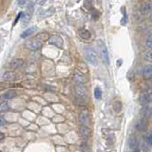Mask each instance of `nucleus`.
<instances>
[{
    "mask_svg": "<svg viewBox=\"0 0 152 152\" xmlns=\"http://www.w3.org/2000/svg\"><path fill=\"white\" fill-rule=\"evenodd\" d=\"M98 50H99V53H100V57H101V60L103 63L108 66L109 65V56H108V51L106 45L103 41H99L98 42Z\"/></svg>",
    "mask_w": 152,
    "mask_h": 152,
    "instance_id": "nucleus-1",
    "label": "nucleus"
},
{
    "mask_svg": "<svg viewBox=\"0 0 152 152\" xmlns=\"http://www.w3.org/2000/svg\"><path fill=\"white\" fill-rule=\"evenodd\" d=\"M85 57L87 61L90 65L92 66H97L98 65V57L96 52H95L92 49H85L84 50Z\"/></svg>",
    "mask_w": 152,
    "mask_h": 152,
    "instance_id": "nucleus-2",
    "label": "nucleus"
},
{
    "mask_svg": "<svg viewBox=\"0 0 152 152\" xmlns=\"http://www.w3.org/2000/svg\"><path fill=\"white\" fill-rule=\"evenodd\" d=\"M42 45H43L42 43L40 41H38L36 38H33V39H30V40L26 41V43H25V46L28 48V50H36L39 49V48Z\"/></svg>",
    "mask_w": 152,
    "mask_h": 152,
    "instance_id": "nucleus-3",
    "label": "nucleus"
},
{
    "mask_svg": "<svg viewBox=\"0 0 152 152\" xmlns=\"http://www.w3.org/2000/svg\"><path fill=\"white\" fill-rule=\"evenodd\" d=\"M49 42H50V44L53 45L57 48H63V45H64V41L62 39V37L58 35H52L49 37Z\"/></svg>",
    "mask_w": 152,
    "mask_h": 152,
    "instance_id": "nucleus-4",
    "label": "nucleus"
},
{
    "mask_svg": "<svg viewBox=\"0 0 152 152\" xmlns=\"http://www.w3.org/2000/svg\"><path fill=\"white\" fill-rule=\"evenodd\" d=\"M75 92L76 95L80 98H85L87 96V89L83 86V84H77L75 86Z\"/></svg>",
    "mask_w": 152,
    "mask_h": 152,
    "instance_id": "nucleus-5",
    "label": "nucleus"
},
{
    "mask_svg": "<svg viewBox=\"0 0 152 152\" xmlns=\"http://www.w3.org/2000/svg\"><path fill=\"white\" fill-rule=\"evenodd\" d=\"M147 127V122H146V118L142 117L139 121L137 122L136 124V128L139 131H145Z\"/></svg>",
    "mask_w": 152,
    "mask_h": 152,
    "instance_id": "nucleus-6",
    "label": "nucleus"
},
{
    "mask_svg": "<svg viewBox=\"0 0 152 152\" xmlns=\"http://www.w3.org/2000/svg\"><path fill=\"white\" fill-rule=\"evenodd\" d=\"M139 102L142 106H146L151 102V94L150 93H142L139 97Z\"/></svg>",
    "mask_w": 152,
    "mask_h": 152,
    "instance_id": "nucleus-7",
    "label": "nucleus"
},
{
    "mask_svg": "<svg viewBox=\"0 0 152 152\" xmlns=\"http://www.w3.org/2000/svg\"><path fill=\"white\" fill-rule=\"evenodd\" d=\"M141 11H142V12L144 15L150 14V12H151V3L150 2H144L142 4Z\"/></svg>",
    "mask_w": 152,
    "mask_h": 152,
    "instance_id": "nucleus-8",
    "label": "nucleus"
},
{
    "mask_svg": "<svg viewBox=\"0 0 152 152\" xmlns=\"http://www.w3.org/2000/svg\"><path fill=\"white\" fill-rule=\"evenodd\" d=\"M24 64V60L20 59V58H16V59H13L11 62V68L12 69H20L21 66Z\"/></svg>",
    "mask_w": 152,
    "mask_h": 152,
    "instance_id": "nucleus-9",
    "label": "nucleus"
},
{
    "mask_svg": "<svg viewBox=\"0 0 152 152\" xmlns=\"http://www.w3.org/2000/svg\"><path fill=\"white\" fill-rule=\"evenodd\" d=\"M142 76L145 80H149L152 77V68L151 66H147L144 69V72H142Z\"/></svg>",
    "mask_w": 152,
    "mask_h": 152,
    "instance_id": "nucleus-10",
    "label": "nucleus"
},
{
    "mask_svg": "<svg viewBox=\"0 0 152 152\" xmlns=\"http://www.w3.org/2000/svg\"><path fill=\"white\" fill-rule=\"evenodd\" d=\"M16 78V74L12 72V71H7L6 73L3 74V77L2 79L4 81H12V80H14Z\"/></svg>",
    "mask_w": 152,
    "mask_h": 152,
    "instance_id": "nucleus-11",
    "label": "nucleus"
},
{
    "mask_svg": "<svg viewBox=\"0 0 152 152\" xmlns=\"http://www.w3.org/2000/svg\"><path fill=\"white\" fill-rule=\"evenodd\" d=\"M140 113H141L142 117L149 118V117L151 116V108L148 107H146V106H145V107H142V108L141 109Z\"/></svg>",
    "mask_w": 152,
    "mask_h": 152,
    "instance_id": "nucleus-12",
    "label": "nucleus"
},
{
    "mask_svg": "<svg viewBox=\"0 0 152 152\" xmlns=\"http://www.w3.org/2000/svg\"><path fill=\"white\" fill-rule=\"evenodd\" d=\"M16 92L14 91V90H8L7 92H5L3 95H2V98L5 99V100H11L14 97H16Z\"/></svg>",
    "mask_w": 152,
    "mask_h": 152,
    "instance_id": "nucleus-13",
    "label": "nucleus"
},
{
    "mask_svg": "<svg viewBox=\"0 0 152 152\" xmlns=\"http://www.w3.org/2000/svg\"><path fill=\"white\" fill-rule=\"evenodd\" d=\"M36 30H37V28H36V27L28 28H27V30L22 33V34H21V37H22V38H27V37H28V36H31L33 32L36 31Z\"/></svg>",
    "mask_w": 152,
    "mask_h": 152,
    "instance_id": "nucleus-14",
    "label": "nucleus"
},
{
    "mask_svg": "<svg viewBox=\"0 0 152 152\" xmlns=\"http://www.w3.org/2000/svg\"><path fill=\"white\" fill-rule=\"evenodd\" d=\"M35 38L43 44L45 41H47L48 39H49V34H48L47 32H41V33H39V34H37L35 36Z\"/></svg>",
    "mask_w": 152,
    "mask_h": 152,
    "instance_id": "nucleus-15",
    "label": "nucleus"
},
{
    "mask_svg": "<svg viewBox=\"0 0 152 152\" xmlns=\"http://www.w3.org/2000/svg\"><path fill=\"white\" fill-rule=\"evenodd\" d=\"M128 145H129V147L131 148V150L132 149H134L135 147H137V146H139V144H138V141H137V139L134 137V136H131L130 138H129V140H128Z\"/></svg>",
    "mask_w": 152,
    "mask_h": 152,
    "instance_id": "nucleus-16",
    "label": "nucleus"
},
{
    "mask_svg": "<svg viewBox=\"0 0 152 152\" xmlns=\"http://www.w3.org/2000/svg\"><path fill=\"white\" fill-rule=\"evenodd\" d=\"M79 34H80L81 37L83 38V39H86V40H88V39H89L90 37H91L90 32L88 30H85V28H83V30H81L79 31Z\"/></svg>",
    "mask_w": 152,
    "mask_h": 152,
    "instance_id": "nucleus-17",
    "label": "nucleus"
},
{
    "mask_svg": "<svg viewBox=\"0 0 152 152\" xmlns=\"http://www.w3.org/2000/svg\"><path fill=\"white\" fill-rule=\"evenodd\" d=\"M73 79H74V81L77 84H85V82H86V79H85L84 76L81 75V74H78V73L74 74Z\"/></svg>",
    "mask_w": 152,
    "mask_h": 152,
    "instance_id": "nucleus-18",
    "label": "nucleus"
},
{
    "mask_svg": "<svg viewBox=\"0 0 152 152\" xmlns=\"http://www.w3.org/2000/svg\"><path fill=\"white\" fill-rule=\"evenodd\" d=\"M80 131H81V134H82L84 137H88L90 135V133H91V131H90V129H89V128L87 126H81Z\"/></svg>",
    "mask_w": 152,
    "mask_h": 152,
    "instance_id": "nucleus-19",
    "label": "nucleus"
},
{
    "mask_svg": "<svg viewBox=\"0 0 152 152\" xmlns=\"http://www.w3.org/2000/svg\"><path fill=\"white\" fill-rule=\"evenodd\" d=\"M80 122L82 123L84 126H87L88 125V123L89 121H88V115L87 112H83L80 115Z\"/></svg>",
    "mask_w": 152,
    "mask_h": 152,
    "instance_id": "nucleus-20",
    "label": "nucleus"
},
{
    "mask_svg": "<svg viewBox=\"0 0 152 152\" xmlns=\"http://www.w3.org/2000/svg\"><path fill=\"white\" fill-rule=\"evenodd\" d=\"M10 109V104L8 102L4 101L0 103V112H5V111H8Z\"/></svg>",
    "mask_w": 152,
    "mask_h": 152,
    "instance_id": "nucleus-21",
    "label": "nucleus"
},
{
    "mask_svg": "<svg viewBox=\"0 0 152 152\" xmlns=\"http://www.w3.org/2000/svg\"><path fill=\"white\" fill-rule=\"evenodd\" d=\"M84 7L88 10V11H91L93 10V0H85Z\"/></svg>",
    "mask_w": 152,
    "mask_h": 152,
    "instance_id": "nucleus-22",
    "label": "nucleus"
},
{
    "mask_svg": "<svg viewBox=\"0 0 152 152\" xmlns=\"http://www.w3.org/2000/svg\"><path fill=\"white\" fill-rule=\"evenodd\" d=\"M123 107V104L121 102H119V101H116L115 103L113 104V109L115 110L116 112H120L121 111V109Z\"/></svg>",
    "mask_w": 152,
    "mask_h": 152,
    "instance_id": "nucleus-23",
    "label": "nucleus"
},
{
    "mask_svg": "<svg viewBox=\"0 0 152 152\" xmlns=\"http://www.w3.org/2000/svg\"><path fill=\"white\" fill-rule=\"evenodd\" d=\"M94 97L96 98L97 100H100L102 97V90L100 89V88H95L94 89Z\"/></svg>",
    "mask_w": 152,
    "mask_h": 152,
    "instance_id": "nucleus-24",
    "label": "nucleus"
},
{
    "mask_svg": "<svg viewBox=\"0 0 152 152\" xmlns=\"http://www.w3.org/2000/svg\"><path fill=\"white\" fill-rule=\"evenodd\" d=\"M145 46H146L147 49H149V50L152 48V36H151L150 33H149L148 37H147V39L145 40Z\"/></svg>",
    "mask_w": 152,
    "mask_h": 152,
    "instance_id": "nucleus-25",
    "label": "nucleus"
},
{
    "mask_svg": "<svg viewBox=\"0 0 152 152\" xmlns=\"http://www.w3.org/2000/svg\"><path fill=\"white\" fill-rule=\"evenodd\" d=\"M144 58H145L146 61L151 62V60H152V53H151V50H148L147 52H145V54H144Z\"/></svg>",
    "mask_w": 152,
    "mask_h": 152,
    "instance_id": "nucleus-26",
    "label": "nucleus"
},
{
    "mask_svg": "<svg viewBox=\"0 0 152 152\" xmlns=\"http://www.w3.org/2000/svg\"><path fill=\"white\" fill-rule=\"evenodd\" d=\"M145 141L147 142V145L149 146H151L152 145V135H151V132H147V135L145 137Z\"/></svg>",
    "mask_w": 152,
    "mask_h": 152,
    "instance_id": "nucleus-27",
    "label": "nucleus"
},
{
    "mask_svg": "<svg viewBox=\"0 0 152 152\" xmlns=\"http://www.w3.org/2000/svg\"><path fill=\"white\" fill-rule=\"evenodd\" d=\"M122 12H124V20H122V24H126L127 20V14H126V11L125 7L122 8Z\"/></svg>",
    "mask_w": 152,
    "mask_h": 152,
    "instance_id": "nucleus-28",
    "label": "nucleus"
},
{
    "mask_svg": "<svg viewBox=\"0 0 152 152\" xmlns=\"http://www.w3.org/2000/svg\"><path fill=\"white\" fill-rule=\"evenodd\" d=\"M22 14H23V12H20L18 13L17 17L15 18V20H14V22H13V25H16V24H17V22H18V20H19V19H20V17H21V15H22Z\"/></svg>",
    "mask_w": 152,
    "mask_h": 152,
    "instance_id": "nucleus-29",
    "label": "nucleus"
},
{
    "mask_svg": "<svg viewBox=\"0 0 152 152\" xmlns=\"http://www.w3.org/2000/svg\"><path fill=\"white\" fill-rule=\"evenodd\" d=\"M5 124H6V121H5L3 118H0V127L5 126Z\"/></svg>",
    "mask_w": 152,
    "mask_h": 152,
    "instance_id": "nucleus-30",
    "label": "nucleus"
},
{
    "mask_svg": "<svg viewBox=\"0 0 152 152\" xmlns=\"http://www.w3.org/2000/svg\"><path fill=\"white\" fill-rule=\"evenodd\" d=\"M47 0H37V3L39 5H44Z\"/></svg>",
    "mask_w": 152,
    "mask_h": 152,
    "instance_id": "nucleus-31",
    "label": "nucleus"
},
{
    "mask_svg": "<svg viewBox=\"0 0 152 152\" xmlns=\"http://www.w3.org/2000/svg\"><path fill=\"white\" fill-rule=\"evenodd\" d=\"M4 138H5V135H4V133L0 132V142H1V141H3V140H4Z\"/></svg>",
    "mask_w": 152,
    "mask_h": 152,
    "instance_id": "nucleus-32",
    "label": "nucleus"
}]
</instances>
